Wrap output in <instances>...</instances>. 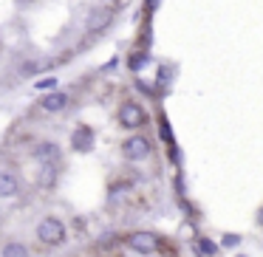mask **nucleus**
<instances>
[{
  "mask_svg": "<svg viewBox=\"0 0 263 257\" xmlns=\"http://www.w3.org/2000/svg\"><path fill=\"white\" fill-rule=\"evenodd\" d=\"M0 254H3V257H29V246H23L20 240H12V243L3 246Z\"/></svg>",
  "mask_w": 263,
  "mask_h": 257,
  "instance_id": "nucleus-10",
  "label": "nucleus"
},
{
  "mask_svg": "<svg viewBox=\"0 0 263 257\" xmlns=\"http://www.w3.org/2000/svg\"><path fill=\"white\" fill-rule=\"evenodd\" d=\"M93 142V133L91 127H80V130H74V136H71V144H74V150H88Z\"/></svg>",
  "mask_w": 263,
  "mask_h": 257,
  "instance_id": "nucleus-9",
  "label": "nucleus"
},
{
  "mask_svg": "<svg viewBox=\"0 0 263 257\" xmlns=\"http://www.w3.org/2000/svg\"><path fill=\"white\" fill-rule=\"evenodd\" d=\"M201 251H204V254H215L218 246H215V243H210V240H201Z\"/></svg>",
  "mask_w": 263,
  "mask_h": 257,
  "instance_id": "nucleus-13",
  "label": "nucleus"
},
{
  "mask_svg": "<svg viewBox=\"0 0 263 257\" xmlns=\"http://www.w3.org/2000/svg\"><path fill=\"white\" fill-rule=\"evenodd\" d=\"M122 150H125L127 161H142V159L150 155V142L144 136H130L125 144H122Z\"/></svg>",
  "mask_w": 263,
  "mask_h": 257,
  "instance_id": "nucleus-4",
  "label": "nucleus"
},
{
  "mask_svg": "<svg viewBox=\"0 0 263 257\" xmlns=\"http://www.w3.org/2000/svg\"><path fill=\"white\" fill-rule=\"evenodd\" d=\"M127 246H130L133 251H142V254H153V251L161 249V240H159V234H153V232H133L130 238H127Z\"/></svg>",
  "mask_w": 263,
  "mask_h": 257,
  "instance_id": "nucleus-2",
  "label": "nucleus"
},
{
  "mask_svg": "<svg viewBox=\"0 0 263 257\" xmlns=\"http://www.w3.org/2000/svg\"><path fill=\"white\" fill-rule=\"evenodd\" d=\"M221 246H223V249H235V246H240V234H223Z\"/></svg>",
  "mask_w": 263,
  "mask_h": 257,
  "instance_id": "nucleus-12",
  "label": "nucleus"
},
{
  "mask_svg": "<svg viewBox=\"0 0 263 257\" xmlns=\"http://www.w3.org/2000/svg\"><path fill=\"white\" fill-rule=\"evenodd\" d=\"M139 65H144V54H139V51H136V54H133V57H130V68L136 71Z\"/></svg>",
  "mask_w": 263,
  "mask_h": 257,
  "instance_id": "nucleus-14",
  "label": "nucleus"
},
{
  "mask_svg": "<svg viewBox=\"0 0 263 257\" xmlns=\"http://www.w3.org/2000/svg\"><path fill=\"white\" fill-rule=\"evenodd\" d=\"M20 195V181L14 172L0 170V198H17Z\"/></svg>",
  "mask_w": 263,
  "mask_h": 257,
  "instance_id": "nucleus-5",
  "label": "nucleus"
},
{
  "mask_svg": "<svg viewBox=\"0 0 263 257\" xmlns=\"http://www.w3.org/2000/svg\"><path fill=\"white\" fill-rule=\"evenodd\" d=\"M119 122H122V127H127V130H136V127L144 125V110L139 108L136 102H125L119 108Z\"/></svg>",
  "mask_w": 263,
  "mask_h": 257,
  "instance_id": "nucleus-3",
  "label": "nucleus"
},
{
  "mask_svg": "<svg viewBox=\"0 0 263 257\" xmlns=\"http://www.w3.org/2000/svg\"><path fill=\"white\" fill-rule=\"evenodd\" d=\"M110 20H114V14H110L108 9H99V12H93L91 17H88V31H102V29H108Z\"/></svg>",
  "mask_w": 263,
  "mask_h": 257,
  "instance_id": "nucleus-8",
  "label": "nucleus"
},
{
  "mask_svg": "<svg viewBox=\"0 0 263 257\" xmlns=\"http://www.w3.org/2000/svg\"><path fill=\"white\" fill-rule=\"evenodd\" d=\"M34 159L40 161V164H51V161L60 159V147H57L54 142H43V144H37Z\"/></svg>",
  "mask_w": 263,
  "mask_h": 257,
  "instance_id": "nucleus-7",
  "label": "nucleus"
},
{
  "mask_svg": "<svg viewBox=\"0 0 263 257\" xmlns=\"http://www.w3.org/2000/svg\"><path fill=\"white\" fill-rule=\"evenodd\" d=\"M37 240L46 246H63L65 243V226L60 218H43L40 223H37Z\"/></svg>",
  "mask_w": 263,
  "mask_h": 257,
  "instance_id": "nucleus-1",
  "label": "nucleus"
},
{
  "mask_svg": "<svg viewBox=\"0 0 263 257\" xmlns=\"http://www.w3.org/2000/svg\"><path fill=\"white\" fill-rule=\"evenodd\" d=\"M34 91H57V80L54 76H43L34 82Z\"/></svg>",
  "mask_w": 263,
  "mask_h": 257,
  "instance_id": "nucleus-11",
  "label": "nucleus"
},
{
  "mask_svg": "<svg viewBox=\"0 0 263 257\" xmlns=\"http://www.w3.org/2000/svg\"><path fill=\"white\" fill-rule=\"evenodd\" d=\"M40 105H43V110H48V113H60V110L68 108V93H63V91H51Z\"/></svg>",
  "mask_w": 263,
  "mask_h": 257,
  "instance_id": "nucleus-6",
  "label": "nucleus"
}]
</instances>
